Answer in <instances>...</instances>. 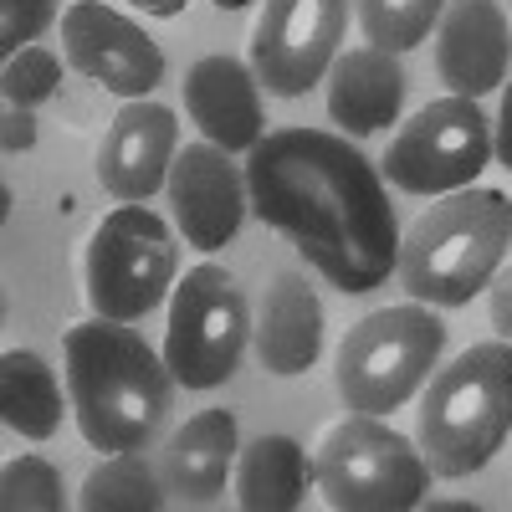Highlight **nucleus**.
<instances>
[{"label": "nucleus", "mask_w": 512, "mask_h": 512, "mask_svg": "<svg viewBox=\"0 0 512 512\" xmlns=\"http://www.w3.org/2000/svg\"><path fill=\"white\" fill-rule=\"evenodd\" d=\"M164 482L154 477V466L139 451H113L108 461H98L88 482L77 492L82 512H159L164 507Z\"/></svg>", "instance_id": "obj_21"}, {"label": "nucleus", "mask_w": 512, "mask_h": 512, "mask_svg": "<svg viewBox=\"0 0 512 512\" xmlns=\"http://www.w3.org/2000/svg\"><path fill=\"white\" fill-rule=\"evenodd\" d=\"M175 154H180L175 113L149 98H128L98 144V185L123 205H144L154 190H164Z\"/></svg>", "instance_id": "obj_13"}, {"label": "nucleus", "mask_w": 512, "mask_h": 512, "mask_svg": "<svg viewBox=\"0 0 512 512\" xmlns=\"http://www.w3.org/2000/svg\"><path fill=\"white\" fill-rule=\"evenodd\" d=\"M487 292H492V328L512 344V267H507V272H497Z\"/></svg>", "instance_id": "obj_27"}, {"label": "nucleus", "mask_w": 512, "mask_h": 512, "mask_svg": "<svg viewBox=\"0 0 512 512\" xmlns=\"http://www.w3.org/2000/svg\"><path fill=\"white\" fill-rule=\"evenodd\" d=\"M246 333H251V313H246L241 282L216 262H200L169 297L164 364L185 390H216L236 374Z\"/></svg>", "instance_id": "obj_7"}, {"label": "nucleus", "mask_w": 512, "mask_h": 512, "mask_svg": "<svg viewBox=\"0 0 512 512\" xmlns=\"http://www.w3.org/2000/svg\"><path fill=\"white\" fill-rule=\"evenodd\" d=\"M62 82V62L47 47H21L16 57H6V72H0V93H6L11 108H36L57 93Z\"/></svg>", "instance_id": "obj_24"}, {"label": "nucleus", "mask_w": 512, "mask_h": 512, "mask_svg": "<svg viewBox=\"0 0 512 512\" xmlns=\"http://www.w3.org/2000/svg\"><path fill=\"white\" fill-rule=\"evenodd\" d=\"M210 6H221V11H241V6H251V0H210Z\"/></svg>", "instance_id": "obj_30"}, {"label": "nucleus", "mask_w": 512, "mask_h": 512, "mask_svg": "<svg viewBox=\"0 0 512 512\" xmlns=\"http://www.w3.org/2000/svg\"><path fill=\"white\" fill-rule=\"evenodd\" d=\"M185 108L200 123V134L226 149V154H251L262 144V82L256 72L226 52H210L185 72Z\"/></svg>", "instance_id": "obj_15"}, {"label": "nucleus", "mask_w": 512, "mask_h": 512, "mask_svg": "<svg viewBox=\"0 0 512 512\" xmlns=\"http://www.w3.org/2000/svg\"><path fill=\"white\" fill-rule=\"evenodd\" d=\"M164 195L175 205V221L185 231L190 246L200 251H221L241 221H246V205H251V190H246V175L231 164L226 149L216 144H185L169 164V180H164Z\"/></svg>", "instance_id": "obj_12"}, {"label": "nucleus", "mask_w": 512, "mask_h": 512, "mask_svg": "<svg viewBox=\"0 0 512 512\" xmlns=\"http://www.w3.org/2000/svg\"><path fill=\"white\" fill-rule=\"evenodd\" d=\"M492 159V123L477 98H436L400 123L384 154V175L405 195H451L477 185Z\"/></svg>", "instance_id": "obj_9"}, {"label": "nucleus", "mask_w": 512, "mask_h": 512, "mask_svg": "<svg viewBox=\"0 0 512 512\" xmlns=\"http://www.w3.org/2000/svg\"><path fill=\"white\" fill-rule=\"evenodd\" d=\"M451 0H359V26L369 36V47L379 52H410L420 47L431 26H441Z\"/></svg>", "instance_id": "obj_22"}, {"label": "nucleus", "mask_w": 512, "mask_h": 512, "mask_svg": "<svg viewBox=\"0 0 512 512\" xmlns=\"http://www.w3.org/2000/svg\"><path fill=\"white\" fill-rule=\"evenodd\" d=\"M256 354L267 374H308L323 354V303L303 272H277L256 313Z\"/></svg>", "instance_id": "obj_16"}, {"label": "nucleus", "mask_w": 512, "mask_h": 512, "mask_svg": "<svg viewBox=\"0 0 512 512\" xmlns=\"http://www.w3.org/2000/svg\"><path fill=\"white\" fill-rule=\"evenodd\" d=\"M128 6H139L144 16H164V21H169V16H180L190 0H128Z\"/></svg>", "instance_id": "obj_29"}, {"label": "nucleus", "mask_w": 512, "mask_h": 512, "mask_svg": "<svg viewBox=\"0 0 512 512\" xmlns=\"http://www.w3.org/2000/svg\"><path fill=\"white\" fill-rule=\"evenodd\" d=\"M349 0H262L251 26V72L277 98H303L328 77Z\"/></svg>", "instance_id": "obj_10"}, {"label": "nucleus", "mask_w": 512, "mask_h": 512, "mask_svg": "<svg viewBox=\"0 0 512 512\" xmlns=\"http://www.w3.org/2000/svg\"><path fill=\"white\" fill-rule=\"evenodd\" d=\"M441 349H446V323L425 303L364 313L344 333L333 359L338 400L359 415H390L425 390Z\"/></svg>", "instance_id": "obj_5"}, {"label": "nucleus", "mask_w": 512, "mask_h": 512, "mask_svg": "<svg viewBox=\"0 0 512 512\" xmlns=\"http://www.w3.org/2000/svg\"><path fill=\"white\" fill-rule=\"evenodd\" d=\"M0 144H6V154H21L36 144V118L31 108H6V118H0Z\"/></svg>", "instance_id": "obj_26"}, {"label": "nucleus", "mask_w": 512, "mask_h": 512, "mask_svg": "<svg viewBox=\"0 0 512 512\" xmlns=\"http://www.w3.org/2000/svg\"><path fill=\"white\" fill-rule=\"evenodd\" d=\"M62 52L72 72H82L118 98H149L164 82L159 41L144 36V26H134L128 16L98 6V0H77L62 11Z\"/></svg>", "instance_id": "obj_11"}, {"label": "nucleus", "mask_w": 512, "mask_h": 512, "mask_svg": "<svg viewBox=\"0 0 512 512\" xmlns=\"http://www.w3.org/2000/svg\"><path fill=\"white\" fill-rule=\"evenodd\" d=\"M313 461L292 436H256L236 456V507L246 512H292L303 507Z\"/></svg>", "instance_id": "obj_19"}, {"label": "nucleus", "mask_w": 512, "mask_h": 512, "mask_svg": "<svg viewBox=\"0 0 512 512\" xmlns=\"http://www.w3.org/2000/svg\"><path fill=\"white\" fill-rule=\"evenodd\" d=\"M405 108V67L395 52L354 47L328 67V113L349 134H379Z\"/></svg>", "instance_id": "obj_18"}, {"label": "nucleus", "mask_w": 512, "mask_h": 512, "mask_svg": "<svg viewBox=\"0 0 512 512\" xmlns=\"http://www.w3.org/2000/svg\"><path fill=\"white\" fill-rule=\"evenodd\" d=\"M67 400L77 431L93 451H139L169 415L175 374L118 318H82L67 328L62 344Z\"/></svg>", "instance_id": "obj_2"}, {"label": "nucleus", "mask_w": 512, "mask_h": 512, "mask_svg": "<svg viewBox=\"0 0 512 512\" xmlns=\"http://www.w3.org/2000/svg\"><path fill=\"white\" fill-rule=\"evenodd\" d=\"M0 507L6 512H57L62 507V477L52 461L16 456L0 472Z\"/></svg>", "instance_id": "obj_23"}, {"label": "nucleus", "mask_w": 512, "mask_h": 512, "mask_svg": "<svg viewBox=\"0 0 512 512\" xmlns=\"http://www.w3.org/2000/svg\"><path fill=\"white\" fill-rule=\"evenodd\" d=\"M52 21H57L52 0H0V52L16 57L26 41H36Z\"/></svg>", "instance_id": "obj_25"}, {"label": "nucleus", "mask_w": 512, "mask_h": 512, "mask_svg": "<svg viewBox=\"0 0 512 512\" xmlns=\"http://www.w3.org/2000/svg\"><path fill=\"white\" fill-rule=\"evenodd\" d=\"M251 210L338 292H374L400 262V226L379 169L323 128H277L246 154Z\"/></svg>", "instance_id": "obj_1"}, {"label": "nucleus", "mask_w": 512, "mask_h": 512, "mask_svg": "<svg viewBox=\"0 0 512 512\" xmlns=\"http://www.w3.org/2000/svg\"><path fill=\"white\" fill-rule=\"evenodd\" d=\"M0 415L16 436L47 441L62 425V390L47 359L31 349H6L0 354Z\"/></svg>", "instance_id": "obj_20"}, {"label": "nucleus", "mask_w": 512, "mask_h": 512, "mask_svg": "<svg viewBox=\"0 0 512 512\" xmlns=\"http://www.w3.org/2000/svg\"><path fill=\"white\" fill-rule=\"evenodd\" d=\"M512 246V200L487 185H466L436 195L415 226L400 236V282L415 303L466 308L482 287H492L502 256Z\"/></svg>", "instance_id": "obj_3"}, {"label": "nucleus", "mask_w": 512, "mask_h": 512, "mask_svg": "<svg viewBox=\"0 0 512 512\" xmlns=\"http://www.w3.org/2000/svg\"><path fill=\"white\" fill-rule=\"evenodd\" d=\"M236 456H241L236 415L231 410H200L164 446V487L175 497H185L190 507H210L226 492Z\"/></svg>", "instance_id": "obj_17"}, {"label": "nucleus", "mask_w": 512, "mask_h": 512, "mask_svg": "<svg viewBox=\"0 0 512 512\" xmlns=\"http://www.w3.org/2000/svg\"><path fill=\"white\" fill-rule=\"evenodd\" d=\"M512 36L497 0H451L436 26V72L451 93L487 98L507 82Z\"/></svg>", "instance_id": "obj_14"}, {"label": "nucleus", "mask_w": 512, "mask_h": 512, "mask_svg": "<svg viewBox=\"0 0 512 512\" xmlns=\"http://www.w3.org/2000/svg\"><path fill=\"white\" fill-rule=\"evenodd\" d=\"M313 482L333 512H405L420 507L425 487H431V461H425L420 441L400 436L379 415L354 410L323 431Z\"/></svg>", "instance_id": "obj_6"}, {"label": "nucleus", "mask_w": 512, "mask_h": 512, "mask_svg": "<svg viewBox=\"0 0 512 512\" xmlns=\"http://www.w3.org/2000/svg\"><path fill=\"white\" fill-rule=\"evenodd\" d=\"M512 436V344L461 349L446 369L431 374L415 415V441L436 477H472Z\"/></svg>", "instance_id": "obj_4"}, {"label": "nucleus", "mask_w": 512, "mask_h": 512, "mask_svg": "<svg viewBox=\"0 0 512 512\" xmlns=\"http://www.w3.org/2000/svg\"><path fill=\"white\" fill-rule=\"evenodd\" d=\"M492 154L512 169V88L502 93V108H497V134H492Z\"/></svg>", "instance_id": "obj_28"}, {"label": "nucleus", "mask_w": 512, "mask_h": 512, "mask_svg": "<svg viewBox=\"0 0 512 512\" xmlns=\"http://www.w3.org/2000/svg\"><path fill=\"white\" fill-rule=\"evenodd\" d=\"M175 236L144 205H118L98 221L88 241V303L98 318L139 323L149 308L164 303L169 282H175Z\"/></svg>", "instance_id": "obj_8"}]
</instances>
